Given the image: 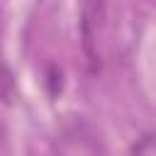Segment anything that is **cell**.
<instances>
[{"label": "cell", "mask_w": 156, "mask_h": 156, "mask_svg": "<svg viewBox=\"0 0 156 156\" xmlns=\"http://www.w3.org/2000/svg\"><path fill=\"white\" fill-rule=\"evenodd\" d=\"M80 29H83V49H85V56H88L90 71L95 73V71L100 68V61H98V51L93 49V27H90V20H88V17H83Z\"/></svg>", "instance_id": "cell-1"}, {"label": "cell", "mask_w": 156, "mask_h": 156, "mask_svg": "<svg viewBox=\"0 0 156 156\" xmlns=\"http://www.w3.org/2000/svg\"><path fill=\"white\" fill-rule=\"evenodd\" d=\"M46 88H49V95H58L61 88H63V76L58 71V66H49L46 68Z\"/></svg>", "instance_id": "cell-2"}, {"label": "cell", "mask_w": 156, "mask_h": 156, "mask_svg": "<svg viewBox=\"0 0 156 156\" xmlns=\"http://www.w3.org/2000/svg\"><path fill=\"white\" fill-rule=\"evenodd\" d=\"M0 100L12 102V76L2 61H0Z\"/></svg>", "instance_id": "cell-3"}, {"label": "cell", "mask_w": 156, "mask_h": 156, "mask_svg": "<svg viewBox=\"0 0 156 156\" xmlns=\"http://www.w3.org/2000/svg\"><path fill=\"white\" fill-rule=\"evenodd\" d=\"M85 17L100 24L105 20V0H85Z\"/></svg>", "instance_id": "cell-4"}]
</instances>
